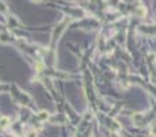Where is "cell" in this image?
<instances>
[{
  "mask_svg": "<svg viewBox=\"0 0 156 137\" xmlns=\"http://www.w3.org/2000/svg\"><path fill=\"white\" fill-rule=\"evenodd\" d=\"M10 124V119L7 118V117H1L0 118V128H7Z\"/></svg>",
  "mask_w": 156,
  "mask_h": 137,
  "instance_id": "cell-1",
  "label": "cell"
},
{
  "mask_svg": "<svg viewBox=\"0 0 156 137\" xmlns=\"http://www.w3.org/2000/svg\"><path fill=\"white\" fill-rule=\"evenodd\" d=\"M48 115H50V114H48L47 111H41L40 114H38V118L40 119H47L48 118Z\"/></svg>",
  "mask_w": 156,
  "mask_h": 137,
  "instance_id": "cell-2",
  "label": "cell"
},
{
  "mask_svg": "<svg viewBox=\"0 0 156 137\" xmlns=\"http://www.w3.org/2000/svg\"><path fill=\"white\" fill-rule=\"evenodd\" d=\"M26 137H37V132H34V130L29 132V133L26 134Z\"/></svg>",
  "mask_w": 156,
  "mask_h": 137,
  "instance_id": "cell-3",
  "label": "cell"
},
{
  "mask_svg": "<svg viewBox=\"0 0 156 137\" xmlns=\"http://www.w3.org/2000/svg\"><path fill=\"white\" fill-rule=\"evenodd\" d=\"M0 11H3V13H6L7 11V7L4 3H0Z\"/></svg>",
  "mask_w": 156,
  "mask_h": 137,
  "instance_id": "cell-4",
  "label": "cell"
}]
</instances>
